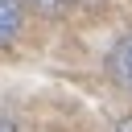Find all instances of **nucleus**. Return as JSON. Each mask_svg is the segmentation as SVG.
I'll list each match as a JSON object with an SVG mask.
<instances>
[{"instance_id":"f257e3e1","label":"nucleus","mask_w":132,"mask_h":132,"mask_svg":"<svg viewBox=\"0 0 132 132\" xmlns=\"http://www.w3.org/2000/svg\"><path fill=\"white\" fill-rule=\"evenodd\" d=\"M107 74H111L124 91H132V37H124V41L111 45V54H107Z\"/></svg>"},{"instance_id":"39448f33","label":"nucleus","mask_w":132,"mask_h":132,"mask_svg":"<svg viewBox=\"0 0 132 132\" xmlns=\"http://www.w3.org/2000/svg\"><path fill=\"white\" fill-rule=\"evenodd\" d=\"M74 4H87V8H95V4H103V0H74Z\"/></svg>"},{"instance_id":"f03ea898","label":"nucleus","mask_w":132,"mask_h":132,"mask_svg":"<svg viewBox=\"0 0 132 132\" xmlns=\"http://www.w3.org/2000/svg\"><path fill=\"white\" fill-rule=\"evenodd\" d=\"M21 29V4L16 0H0V45H8Z\"/></svg>"},{"instance_id":"7ed1b4c3","label":"nucleus","mask_w":132,"mask_h":132,"mask_svg":"<svg viewBox=\"0 0 132 132\" xmlns=\"http://www.w3.org/2000/svg\"><path fill=\"white\" fill-rule=\"evenodd\" d=\"M33 4H37V8H58L62 0H33Z\"/></svg>"},{"instance_id":"20e7f679","label":"nucleus","mask_w":132,"mask_h":132,"mask_svg":"<svg viewBox=\"0 0 132 132\" xmlns=\"http://www.w3.org/2000/svg\"><path fill=\"white\" fill-rule=\"evenodd\" d=\"M116 132H132V116H128V120H120V124H116Z\"/></svg>"},{"instance_id":"423d86ee","label":"nucleus","mask_w":132,"mask_h":132,"mask_svg":"<svg viewBox=\"0 0 132 132\" xmlns=\"http://www.w3.org/2000/svg\"><path fill=\"white\" fill-rule=\"evenodd\" d=\"M0 132H12V124H8V120H4V116H0Z\"/></svg>"}]
</instances>
